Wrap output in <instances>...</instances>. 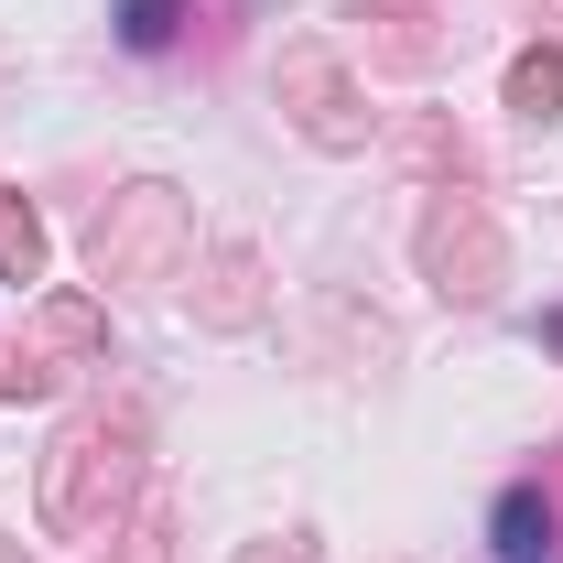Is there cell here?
<instances>
[{
  "instance_id": "obj_9",
  "label": "cell",
  "mask_w": 563,
  "mask_h": 563,
  "mask_svg": "<svg viewBox=\"0 0 563 563\" xmlns=\"http://www.w3.org/2000/svg\"><path fill=\"white\" fill-rule=\"evenodd\" d=\"M0 282H44V217L0 196Z\"/></svg>"
},
{
  "instance_id": "obj_10",
  "label": "cell",
  "mask_w": 563,
  "mask_h": 563,
  "mask_svg": "<svg viewBox=\"0 0 563 563\" xmlns=\"http://www.w3.org/2000/svg\"><path fill=\"white\" fill-rule=\"evenodd\" d=\"M174 33H185V0H120V44L131 55H163Z\"/></svg>"
},
{
  "instance_id": "obj_7",
  "label": "cell",
  "mask_w": 563,
  "mask_h": 563,
  "mask_svg": "<svg viewBox=\"0 0 563 563\" xmlns=\"http://www.w3.org/2000/svg\"><path fill=\"white\" fill-rule=\"evenodd\" d=\"M498 563H553V509H542V488L498 498Z\"/></svg>"
},
{
  "instance_id": "obj_2",
  "label": "cell",
  "mask_w": 563,
  "mask_h": 563,
  "mask_svg": "<svg viewBox=\"0 0 563 563\" xmlns=\"http://www.w3.org/2000/svg\"><path fill=\"white\" fill-rule=\"evenodd\" d=\"M185 250H196V207L174 185H120L109 207L87 217V272L109 292H163L185 282Z\"/></svg>"
},
{
  "instance_id": "obj_6",
  "label": "cell",
  "mask_w": 563,
  "mask_h": 563,
  "mask_svg": "<svg viewBox=\"0 0 563 563\" xmlns=\"http://www.w3.org/2000/svg\"><path fill=\"white\" fill-rule=\"evenodd\" d=\"M98 347H109V314L87 303V292H44L33 303V357L66 379V368H98Z\"/></svg>"
},
{
  "instance_id": "obj_5",
  "label": "cell",
  "mask_w": 563,
  "mask_h": 563,
  "mask_svg": "<svg viewBox=\"0 0 563 563\" xmlns=\"http://www.w3.org/2000/svg\"><path fill=\"white\" fill-rule=\"evenodd\" d=\"M261 303H272V282H261V250H250V239H217L207 292H196V325L239 336V325H261Z\"/></svg>"
},
{
  "instance_id": "obj_3",
  "label": "cell",
  "mask_w": 563,
  "mask_h": 563,
  "mask_svg": "<svg viewBox=\"0 0 563 563\" xmlns=\"http://www.w3.org/2000/svg\"><path fill=\"white\" fill-rule=\"evenodd\" d=\"M412 261H422V282L444 292V303H498V282H509V239H498V217L477 207V196H433L422 207V228H412Z\"/></svg>"
},
{
  "instance_id": "obj_1",
  "label": "cell",
  "mask_w": 563,
  "mask_h": 563,
  "mask_svg": "<svg viewBox=\"0 0 563 563\" xmlns=\"http://www.w3.org/2000/svg\"><path fill=\"white\" fill-rule=\"evenodd\" d=\"M141 477V412L120 401H98V412H76L55 444H44V488H33V509H44V531L55 542H87V531H109V509L131 498Z\"/></svg>"
},
{
  "instance_id": "obj_11",
  "label": "cell",
  "mask_w": 563,
  "mask_h": 563,
  "mask_svg": "<svg viewBox=\"0 0 563 563\" xmlns=\"http://www.w3.org/2000/svg\"><path fill=\"white\" fill-rule=\"evenodd\" d=\"M401 152H412V163H455V174H466V141L444 131V120H412V131H401Z\"/></svg>"
},
{
  "instance_id": "obj_8",
  "label": "cell",
  "mask_w": 563,
  "mask_h": 563,
  "mask_svg": "<svg viewBox=\"0 0 563 563\" xmlns=\"http://www.w3.org/2000/svg\"><path fill=\"white\" fill-rule=\"evenodd\" d=\"M509 109H520V120H563V55L553 44H531V55L509 66Z\"/></svg>"
},
{
  "instance_id": "obj_13",
  "label": "cell",
  "mask_w": 563,
  "mask_h": 563,
  "mask_svg": "<svg viewBox=\"0 0 563 563\" xmlns=\"http://www.w3.org/2000/svg\"><path fill=\"white\" fill-rule=\"evenodd\" d=\"M239 563H314V553H303V542H250Z\"/></svg>"
},
{
  "instance_id": "obj_4",
  "label": "cell",
  "mask_w": 563,
  "mask_h": 563,
  "mask_svg": "<svg viewBox=\"0 0 563 563\" xmlns=\"http://www.w3.org/2000/svg\"><path fill=\"white\" fill-rule=\"evenodd\" d=\"M272 98H282V120L314 141V152H368V98H357V76L336 66L325 44H282Z\"/></svg>"
},
{
  "instance_id": "obj_12",
  "label": "cell",
  "mask_w": 563,
  "mask_h": 563,
  "mask_svg": "<svg viewBox=\"0 0 563 563\" xmlns=\"http://www.w3.org/2000/svg\"><path fill=\"white\" fill-rule=\"evenodd\" d=\"M120 563H174V542H163V520H141L131 542H120Z\"/></svg>"
}]
</instances>
